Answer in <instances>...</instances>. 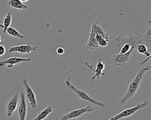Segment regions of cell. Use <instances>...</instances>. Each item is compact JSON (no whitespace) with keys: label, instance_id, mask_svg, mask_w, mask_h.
Listing matches in <instances>:
<instances>
[{"label":"cell","instance_id":"25","mask_svg":"<svg viewBox=\"0 0 151 120\" xmlns=\"http://www.w3.org/2000/svg\"><path fill=\"white\" fill-rule=\"evenodd\" d=\"M145 68H146V71H147V70H149V69H151V64H150V65H148V66H145Z\"/></svg>","mask_w":151,"mask_h":120},{"label":"cell","instance_id":"11","mask_svg":"<svg viewBox=\"0 0 151 120\" xmlns=\"http://www.w3.org/2000/svg\"><path fill=\"white\" fill-rule=\"evenodd\" d=\"M20 104L18 107V116L19 120H25L27 114V106L25 98V95L23 92L20 94Z\"/></svg>","mask_w":151,"mask_h":120},{"label":"cell","instance_id":"16","mask_svg":"<svg viewBox=\"0 0 151 120\" xmlns=\"http://www.w3.org/2000/svg\"><path fill=\"white\" fill-rule=\"evenodd\" d=\"M8 4L11 7L18 9L25 10L28 8V6L24 4L20 0H8Z\"/></svg>","mask_w":151,"mask_h":120},{"label":"cell","instance_id":"5","mask_svg":"<svg viewBox=\"0 0 151 120\" xmlns=\"http://www.w3.org/2000/svg\"><path fill=\"white\" fill-rule=\"evenodd\" d=\"M94 108L91 105H87L84 108L73 110L67 114H64L61 116L60 120H69L71 119L78 118L85 113L91 112L94 110Z\"/></svg>","mask_w":151,"mask_h":120},{"label":"cell","instance_id":"21","mask_svg":"<svg viewBox=\"0 0 151 120\" xmlns=\"http://www.w3.org/2000/svg\"><path fill=\"white\" fill-rule=\"evenodd\" d=\"M96 40L97 41V43L99 44V46H103V47H104V46H106L107 45V43H108V41H107L106 39H104L101 36H100V35L96 34Z\"/></svg>","mask_w":151,"mask_h":120},{"label":"cell","instance_id":"15","mask_svg":"<svg viewBox=\"0 0 151 120\" xmlns=\"http://www.w3.org/2000/svg\"><path fill=\"white\" fill-rule=\"evenodd\" d=\"M91 26H93V28H94L96 34L100 35V36H101L104 39H106L107 41H109V37L108 34H107V32L104 31V29L101 28L97 23L93 22L91 24Z\"/></svg>","mask_w":151,"mask_h":120},{"label":"cell","instance_id":"10","mask_svg":"<svg viewBox=\"0 0 151 120\" xmlns=\"http://www.w3.org/2000/svg\"><path fill=\"white\" fill-rule=\"evenodd\" d=\"M85 65H86V66L87 68H88L89 69H90L91 70L95 72V74L91 76V81H94L96 78H99L100 76H104L105 74L103 73L102 71L104 69L105 65L104 64L103 62H101V59L99 58L96 66V69L93 68V66L90 64H89L87 62H85Z\"/></svg>","mask_w":151,"mask_h":120},{"label":"cell","instance_id":"6","mask_svg":"<svg viewBox=\"0 0 151 120\" xmlns=\"http://www.w3.org/2000/svg\"><path fill=\"white\" fill-rule=\"evenodd\" d=\"M134 49V48L133 46H131L130 51L127 53L121 54L119 52L118 54H113L111 58L112 62L116 66H123L129 61L130 55Z\"/></svg>","mask_w":151,"mask_h":120},{"label":"cell","instance_id":"17","mask_svg":"<svg viewBox=\"0 0 151 120\" xmlns=\"http://www.w3.org/2000/svg\"><path fill=\"white\" fill-rule=\"evenodd\" d=\"M52 112V109L51 106H48L42 111H40L37 116L32 120H43L51 112Z\"/></svg>","mask_w":151,"mask_h":120},{"label":"cell","instance_id":"24","mask_svg":"<svg viewBox=\"0 0 151 120\" xmlns=\"http://www.w3.org/2000/svg\"><path fill=\"white\" fill-rule=\"evenodd\" d=\"M5 54V48L2 44L0 45V56H2Z\"/></svg>","mask_w":151,"mask_h":120},{"label":"cell","instance_id":"22","mask_svg":"<svg viewBox=\"0 0 151 120\" xmlns=\"http://www.w3.org/2000/svg\"><path fill=\"white\" fill-rule=\"evenodd\" d=\"M130 48H131V46L129 44H125L123 45V46L120 49V53H121V54L127 53V52H129L130 51Z\"/></svg>","mask_w":151,"mask_h":120},{"label":"cell","instance_id":"27","mask_svg":"<svg viewBox=\"0 0 151 120\" xmlns=\"http://www.w3.org/2000/svg\"><path fill=\"white\" fill-rule=\"evenodd\" d=\"M21 2H27V1H28L29 0H20Z\"/></svg>","mask_w":151,"mask_h":120},{"label":"cell","instance_id":"3","mask_svg":"<svg viewBox=\"0 0 151 120\" xmlns=\"http://www.w3.org/2000/svg\"><path fill=\"white\" fill-rule=\"evenodd\" d=\"M115 41L117 42V46H121L125 44H129L131 46H133L136 49V46L139 44H145V42L143 35H130L123 37L119 36L115 38Z\"/></svg>","mask_w":151,"mask_h":120},{"label":"cell","instance_id":"13","mask_svg":"<svg viewBox=\"0 0 151 120\" xmlns=\"http://www.w3.org/2000/svg\"><path fill=\"white\" fill-rule=\"evenodd\" d=\"M18 104V95L15 94L9 101L6 105V115L10 117L17 108Z\"/></svg>","mask_w":151,"mask_h":120},{"label":"cell","instance_id":"2","mask_svg":"<svg viewBox=\"0 0 151 120\" xmlns=\"http://www.w3.org/2000/svg\"><path fill=\"white\" fill-rule=\"evenodd\" d=\"M65 83L67 86V88L68 89H70V90L73 91L74 92H75L81 99L84 100V101H86L87 102H89L91 104H93V105H97L101 108H106V105L104 104V103H102V102H99L96 100H94V99H93L92 98H91L87 94H86L85 92L83 91H81V90H79L75 86H74L71 82V78H67L65 81Z\"/></svg>","mask_w":151,"mask_h":120},{"label":"cell","instance_id":"26","mask_svg":"<svg viewBox=\"0 0 151 120\" xmlns=\"http://www.w3.org/2000/svg\"><path fill=\"white\" fill-rule=\"evenodd\" d=\"M4 38V36H0V45L2 44V39Z\"/></svg>","mask_w":151,"mask_h":120},{"label":"cell","instance_id":"7","mask_svg":"<svg viewBox=\"0 0 151 120\" xmlns=\"http://www.w3.org/2000/svg\"><path fill=\"white\" fill-rule=\"evenodd\" d=\"M22 83L25 87L26 96L29 101V104L32 109H35L37 106V102L35 94L33 89L30 87L28 84V81L25 78L22 79Z\"/></svg>","mask_w":151,"mask_h":120},{"label":"cell","instance_id":"18","mask_svg":"<svg viewBox=\"0 0 151 120\" xmlns=\"http://www.w3.org/2000/svg\"><path fill=\"white\" fill-rule=\"evenodd\" d=\"M136 49H137V51H138L139 53L144 54L147 57H148L150 55V52L149 51V49L147 48L146 45L145 44H139L136 46Z\"/></svg>","mask_w":151,"mask_h":120},{"label":"cell","instance_id":"9","mask_svg":"<svg viewBox=\"0 0 151 120\" xmlns=\"http://www.w3.org/2000/svg\"><path fill=\"white\" fill-rule=\"evenodd\" d=\"M31 60V58H19L17 56L11 57L6 59H5L0 62V67H3L5 65H7V68H12L14 65H17L23 62H29Z\"/></svg>","mask_w":151,"mask_h":120},{"label":"cell","instance_id":"23","mask_svg":"<svg viewBox=\"0 0 151 120\" xmlns=\"http://www.w3.org/2000/svg\"><path fill=\"white\" fill-rule=\"evenodd\" d=\"M64 52H65V49L63 47H61V46L58 47L56 49V52L58 55H63V54H64Z\"/></svg>","mask_w":151,"mask_h":120},{"label":"cell","instance_id":"20","mask_svg":"<svg viewBox=\"0 0 151 120\" xmlns=\"http://www.w3.org/2000/svg\"><path fill=\"white\" fill-rule=\"evenodd\" d=\"M145 42L146 43V45H150L151 42V26H150L144 35H143Z\"/></svg>","mask_w":151,"mask_h":120},{"label":"cell","instance_id":"12","mask_svg":"<svg viewBox=\"0 0 151 120\" xmlns=\"http://www.w3.org/2000/svg\"><path fill=\"white\" fill-rule=\"evenodd\" d=\"M96 32L94 28H93V26H91V31L89 34L88 40L86 45L87 50H93L99 47V45L96 40Z\"/></svg>","mask_w":151,"mask_h":120},{"label":"cell","instance_id":"19","mask_svg":"<svg viewBox=\"0 0 151 120\" xmlns=\"http://www.w3.org/2000/svg\"><path fill=\"white\" fill-rule=\"evenodd\" d=\"M6 32H7L8 34H9V35L16 37V38H18L19 39H22L24 37L16 29H15L12 27H8L6 29Z\"/></svg>","mask_w":151,"mask_h":120},{"label":"cell","instance_id":"8","mask_svg":"<svg viewBox=\"0 0 151 120\" xmlns=\"http://www.w3.org/2000/svg\"><path fill=\"white\" fill-rule=\"evenodd\" d=\"M37 46H32L30 45L29 43H27L25 45H21L11 46L9 48L8 52H17L20 53L21 54H29L32 51H36L37 49Z\"/></svg>","mask_w":151,"mask_h":120},{"label":"cell","instance_id":"4","mask_svg":"<svg viewBox=\"0 0 151 120\" xmlns=\"http://www.w3.org/2000/svg\"><path fill=\"white\" fill-rule=\"evenodd\" d=\"M148 104H149L148 102H146V101H144L140 104H137L133 107L127 108V109H126L122 111L118 114H117L115 116L110 118L109 120H119L122 118L130 116L134 114L138 110L148 105Z\"/></svg>","mask_w":151,"mask_h":120},{"label":"cell","instance_id":"14","mask_svg":"<svg viewBox=\"0 0 151 120\" xmlns=\"http://www.w3.org/2000/svg\"><path fill=\"white\" fill-rule=\"evenodd\" d=\"M11 22H12L11 14L10 12H9L5 16H4L2 24H0V28H2L3 34H5L6 32V29L8 27H9V25H11Z\"/></svg>","mask_w":151,"mask_h":120},{"label":"cell","instance_id":"1","mask_svg":"<svg viewBox=\"0 0 151 120\" xmlns=\"http://www.w3.org/2000/svg\"><path fill=\"white\" fill-rule=\"evenodd\" d=\"M146 71V69L145 67L142 68L138 72V73L137 74L136 76L134 78V79L131 81V82L129 85L126 93L123 96V97L120 100V103L121 104H122V105L126 103V102L129 99L132 98L135 94V93L136 92V91L140 85L143 75H144Z\"/></svg>","mask_w":151,"mask_h":120}]
</instances>
